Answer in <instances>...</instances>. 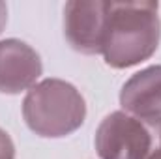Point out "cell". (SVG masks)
<instances>
[{
	"instance_id": "obj_8",
	"label": "cell",
	"mask_w": 161,
	"mask_h": 159,
	"mask_svg": "<svg viewBox=\"0 0 161 159\" xmlns=\"http://www.w3.org/2000/svg\"><path fill=\"white\" fill-rule=\"evenodd\" d=\"M6 23H8V6L6 2H0V34L6 28Z\"/></svg>"
},
{
	"instance_id": "obj_2",
	"label": "cell",
	"mask_w": 161,
	"mask_h": 159,
	"mask_svg": "<svg viewBox=\"0 0 161 159\" xmlns=\"http://www.w3.org/2000/svg\"><path fill=\"white\" fill-rule=\"evenodd\" d=\"M23 118L38 137L62 139L84 123L86 103L71 82L43 79L25 96Z\"/></svg>"
},
{
	"instance_id": "obj_3",
	"label": "cell",
	"mask_w": 161,
	"mask_h": 159,
	"mask_svg": "<svg viewBox=\"0 0 161 159\" xmlns=\"http://www.w3.org/2000/svg\"><path fill=\"white\" fill-rule=\"evenodd\" d=\"M99 159H156L161 156V118L111 112L96 131Z\"/></svg>"
},
{
	"instance_id": "obj_4",
	"label": "cell",
	"mask_w": 161,
	"mask_h": 159,
	"mask_svg": "<svg viewBox=\"0 0 161 159\" xmlns=\"http://www.w3.org/2000/svg\"><path fill=\"white\" fill-rule=\"evenodd\" d=\"M109 2L71 0L64 6V36L71 49L82 54H99L103 49Z\"/></svg>"
},
{
	"instance_id": "obj_5",
	"label": "cell",
	"mask_w": 161,
	"mask_h": 159,
	"mask_svg": "<svg viewBox=\"0 0 161 159\" xmlns=\"http://www.w3.org/2000/svg\"><path fill=\"white\" fill-rule=\"evenodd\" d=\"M43 73L40 54L28 43L15 38L0 41V94L30 90Z\"/></svg>"
},
{
	"instance_id": "obj_1",
	"label": "cell",
	"mask_w": 161,
	"mask_h": 159,
	"mask_svg": "<svg viewBox=\"0 0 161 159\" xmlns=\"http://www.w3.org/2000/svg\"><path fill=\"white\" fill-rule=\"evenodd\" d=\"M158 2H109L101 54L107 66L125 69L148 60L159 47Z\"/></svg>"
},
{
	"instance_id": "obj_6",
	"label": "cell",
	"mask_w": 161,
	"mask_h": 159,
	"mask_svg": "<svg viewBox=\"0 0 161 159\" xmlns=\"http://www.w3.org/2000/svg\"><path fill=\"white\" fill-rule=\"evenodd\" d=\"M120 105L133 116L161 118V66L144 68L125 80Z\"/></svg>"
},
{
	"instance_id": "obj_9",
	"label": "cell",
	"mask_w": 161,
	"mask_h": 159,
	"mask_svg": "<svg viewBox=\"0 0 161 159\" xmlns=\"http://www.w3.org/2000/svg\"><path fill=\"white\" fill-rule=\"evenodd\" d=\"M156 159H161V156H159V157H156Z\"/></svg>"
},
{
	"instance_id": "obj_7",
	"label": "cell",
	"mask_w": 161,
	"mask_h": 159,
	"mask_svg": "<svg viewBox=\"0 0 161 159\" xmlns=\"http://www.w3.org/2000/svg\"><path fill=\"white\" fill-rule=\"evenodd\" d=\"M0 159H15V144L2 127H0Z\"/></svg>"
}]
</instances>
